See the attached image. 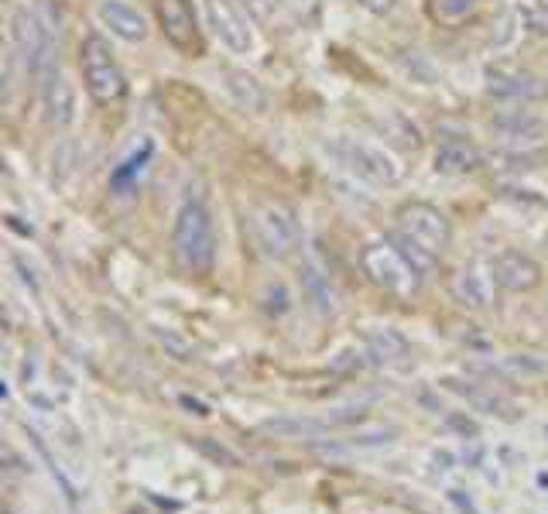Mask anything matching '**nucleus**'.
Masks as SVG:
<instances>
[{
    "mask_svg": "<svg viewBox=\"0 0 548 514\" xmlns=\"http://www.w3.org/2000/svg\"><path fill=\"white\" fill-rule=\"evenodd\" d=\"M172 247L179 257L182 271L203 278L213 271L216 264V230H213V216L203 203H185L179 216H175V230H172Z\"/></svg>",
    "mask_w": 548,
    "mask_h": 514,
    "instance_id": "obj_1",
    "label": "nucleus"
},
{
    "mask_svg": "<svg viewBox=\"0 0 548 514\" xmlns=\"http://www.w3.org/2000/svg\"><path fill=\"white\" fill-rule=\"evenodd\" d=\"M14 38H18L24 69L35 76H48L55 69V52H59V11L52 7V0H38L31 11H21Z\"/></svg>",
    "mask_w": 548,
    "mask_h": 514,
    "instance_id": "obj_2",
    "label": "nucleus"
},
{
    "mask_svg": "<svg viewBox=\"0 0 548 514\" xmlns=\"http://www.w3.org/2000/svg\"><path fill=\"white\" fill-rule=\"evenodd\" d=\"M360 268L370 285H377L381 292L394 295V299H415L422 292L425 275L408 261L391 240H374L360 251Z\"/></svg>",
    "mask_w": 548,
    "mask_h": 514,
    "instance_id": "obj_3",
    "label": "nucleus"
},
{
    "mask_svg": "<svg viewBox=\"0 0 548 514\" xmlns=\"http://www.w3.org/2000/svg\"><path fill=\"white\" fill-rule=\"evenodd\" d=\"M79 69H83L86 93H90L93 103H100V107H117L127 96V76L103 35H90L83 42V48H79Z\"/></svg>",
    "mask_w": 548,
    "mask_h": 514,
    "instance_id": "obj_4",
    "label": "nucleus"
},
{
    "mask_svg": "<svg viewBox=\"0 0 548 514\" xmlns=\"http://www.w3.org/2000/svg\"><path fill=\"white\" fill-rule=\"evenodd\" d=\"M254 234L257 244L264 247V254L271 257H292L302 247V223L298 213L281 199H268L257 206L254 213Z\"/></svg>",
    "mask_w": 548,
    "mask_h": 514,
    "instance_id": "obj_5",
    "label": "nucleus"
},
{
    "mask_svg": "<svg viewBox=\"0 0 548 514\" xmlns=\"http://www.w3.org/2000/svg\"><path fill=\"white\" fill-rule=\"evenodd\" d=\"M394 220H398L401 234L411 237L415 244H422L425 251H432V254H442L449 244H453V223H449V216L432 203L411 199V203L398 206Z\"/></svg>",
    "mask_w": 548,
    "mask_h": 514,
    "instance_id": "obj_6",
    "label": "nucleus"
},
{
    "mask_svg": "<svg viewBox=\"0 0 548 514\" xmlns=\"http://www.w3.org/2000/svg\"><path fill=\"white\" fill-rule=\"evenodd\" d=\"M340 158L353 175L374 182V186H398V182L405 179V165H401L384 144L340 141Z\"/></svg>",
    "mask_w": 548,
    "mask_h": 514,
    "instance_id": "obj_7",
    "label": "nucleus"
},
{
    "mask_svg": "<svg viewBox=\"0 0 548 514\" xmlns=\"http://www.w3.org/2000/svg\"><path fill=\"white\" fill-rule=\"evenodd\" d=\"M158 24L165 31V38L185 55L203 52V31H199L196 11H192V0H155Z\"/></svg>",
    "mask_w": 548,
    "mask_h": 514,
    "instance_id": "obj_8",
    "label": "nucleus"
},
{
    "mask_svg": "<svg viewBox=\"0 0 548 514\" xmlns=\"http://www.w3.org/2000/svg\"><path fill=\"white\" fill-rule=\"evenodd\" d=\"M206 21L230 52L244 55L254 48V28L237 0H206Z\"/></svg>",
    "mask_w": 548,
    "mask_h": 514,
    "instance_id": "obj_9",
    "label": "nucleus"
},
{
    "mask_svg": "<svg viewBox=\"0 0 548 514\" xmlns=\"http://www.w3.org/2000/svg\"><path fill=\"white\" fill-rule=\"evenodd\" d=\"M497 275H494V264H483V261H473L466 268H459L453 281H449V292L453 299L470 312H483L490 309L497 299Z\"/></svg>",
    "mask_w": 548,
    "mask_h": 514,
    "instance_id": "obj_10",
    "label": "nucleus"
},
{
    "mask_svg": "<svg viewBox=\"0 0 548 514\" xmlns=\"http://www.w3.org/2000/svg\"><path fill=\"white\" fill-rule=\"evenodd\" d=\"M487 93L494 96V100L531 103V100H545L548 83H545L542 76H535V72L494 66V69L487 72Z\"/></svg>",
    "mask_w": 548,
    "mask_h": 514,
    "instance_id": "obj_11",
    "label": "nucleus"
},
{
    "mask_svg": "<svg viewBox=\"0 0 548 514\" xmlns=\"http://www.w3.org/2000/svg\"><path fill=\"white\" fill-rule=\"evenodd\" d=\"M96 18H100V24L110 31V35L120 38V42H127V45H141L144 38L151 35L148 18H144L134 4H127V0H100Z\"/></svg>",
    "mask_w": 548,
    "mask_h": 514,
    "instance_id": "obj_12",
    "label": "nucleus"
},
{
    "mask_svg": "<svg viewBox=\"0 0 548 514\" xmlns=\"http://www.w3.org/2000/svg\"><path fill=\"white\" fill-rule=\"evenodd\" d=\"M490 264H494L497 285L507 288V292H535L545 278L542 264L525 251H504V254H497Z\"/></svg>",
    "mask_w": 548,
    "mask_h": 514,
    "instance_id": "obj_13",
    "label": "nucleus"
},
{
    "mask_svg": "<svg viewBox=\"0 0 548 514\" xmlns=\"http://www.w3.org/2000/svg\"><path fill=\"white\" fill-rule=\"evenodd\" d=\"M42 114L45 124L55 131H66L76 120V90L59 69H52L48 76H42Z\"/></svg>",
    "mask_w": 548,
    "mask_h": 514,
    "instance_id": "obj_14",
    "label": "nucleus"
},
{
    "mask_svg": "<svg viewBox=\"0 0 548 514\" xmlns=\"http://www.w3.org/2000/svg\"><path fill=\"white\" fill-rule=\"evenodd\" d=\"M432 168L439 175H453V179L456 175H473L483 168V151L470 141H442L435 148Z\"/></svg>",
    "mask_w": 548,
    "mask_h": 514,
    "instance_id": "obj_15",
    "label": "nucleus"
},
{
    "mask_svg": "<svg viewBox=\"0 0 548 514\" xmlns=\"http://www.w3.org/2000/svg\"><path fill=\"white\" fill-rule=\"evenodd\" d=\"M360 419V408L353 412V408H343V412L329 415V419H271L264 422V432H274V436H322V432H333V429H343V425L357 422Z\"/></svg>",
    "mask_w": 548,
    "mask_h": 514,
    "instance_id": "obj_16",
    "label": "nucleus"
},
{
    "mask_svg": "<svg viewBox=\"0 0 548 514\" xmlns=\"http://www.w3.org/2000/svg\"><path fill=\"white\" fill-rule=\"evenodd\" d=\"M446 384L453 395H459V398H466L470 401L477 412H487V415H501V419H518V412H514V405L507 398H501V395H494V391H487V388H480V384H463V381H442Z\"/></svg>",
    "mask_w": 548,
    "mask_h": 514,
    "instance_id": "obj_17",
    "label": "nucleus"
},
{
    "mask_svg": "<svg viewBox=\"0 0 548 514\" xmlns=\"http://www.w3.org/2000/svg\"><path fill=\"white\" fill-rule=\"evenodd\" d=\"M151 158H155V144L151 141H141L131 155L120 162L114 172H110V189L117 192V196H127L134 186H137V175L144 172V168L151 165Z\"/></svg>",
    "mask_w": 548,
    "mask_h": 514,
    "instance_id": "obj_18",
    "label": "nucleus"
},
{
    "mask_svg": "<svg viewBox=\"0 0 548 514\" xmlns=\"http://www.w3.org/2000/svg\"><path fill=\"white\" fill-rule=\"evenodd\" d=\"M367 343V357L374 364H398V360L408 357V340L398 333V329H367L364 336Z\"/></svg>",
    "mask_w": 548,
    "mask_h": 514,
    "instance_id": "obj_19",
    "label": "nucleus"
},
{
    "mask_svg": "<svg viewBox=\"0 0 548 514\" xmlns=\"http://www.w3.org/2000/svg\"><path fill=\"white\" fill-rule=\"evenodd\" d=\"M490 127H494L497 138L507 141V144H531V141L542 138V131H545L542 120L531 117V114H504V117H497Z\"/></svg>",
    "mask_w": 548,
    "mask_h": 514,
    "instance_id": "obj_20",
    "label": "nucleus"
},
{
    "mask_svg": "<svg viewBox=\"0 0 548 514\" xmlns=\"http://www.w3.org/2000/svg\"><path fill=\"white\" fill-rule=\"evenodd\" d=\"M227 90L233 100L244 110H251V114H264V110H268V93H264V86L257 83L254 76H247V72L227 69Z\"/></svg>",
    "mask_w": 548,
    "mask_h": 514,
    "instance_id": "obj_21",
    "label": "nucleus"
},
{
    "mask_svg": "<svg viewBox=\"0 0 548 514\" xmlns=\"http://www.w3.org/2000/svg\"><path fill=\"white\" fill-rule=\"evenodd\" d=\"M388 240H391V244H394V247H398V251H401V254H405V257H408V261H411V264H415V268H418V271H422V275H425V278H429V275H432V271H435V261H439V254L425 251V247H422V244H415V240H411V237H405V234H401V230H394V234H391Z\"/></svg>",
    "mask_w": 548,
    "mask_h": 514,
    "instance_id": "obj_22",
    "label": "nucleus"
},
{
    "mask_svg": "<svg viewBox=\"0 0 548 514\" xmlns=\"http://www.w3.org/2000/svg\"><path fill=\"white\" fill-rule=\"evenodd\" d=\"M429 11L439 24H459L477 11V0H432Z\"/></svg>",
    "mask_w": 548,
    "mask_h": 514,
    "instance_id": "obj_23",
    "label": "nucleus"
},
{
    "mask_svg": "<svg viewBox=\"0 0 548 514\" xmlns=\"http://www.w3.org/2000/svg\"><path fill=\"white\" fill-rule=\"evenodd\" d=\"M494 371L497 374H511V377H525V374H542L545 364L542 360H535V357H504Z\"/></svg>",
    "mask_w": 548,
    "mask_h": 514,
    "instance_id": "obj_24",
    "label": "nucleus"
},
{
    "mask_svg": "<svg viewBox=\"0 0 548 514\" xmlns=\"http://www.w3.org/2000/svg\"><path fill=\"white\" fill-rule=\"evenodd\" d=\"M305 285H309V295L316 299V305L322 312H333V292H329V285H322V278L316 275V271L305 275Z\"/></svg>",
    "mask_w": 548,
    "mask_h": 514,
    "instance_id": "obj_25",
    "label": "nucleus"
},
{
    "mask_svg": "<svg viewBox=\"0 0 548 514\" xmlns=\"http://www.w3.org/2000/svg\"><path fill=\"white\" fill-rule=\"evenodd\" d=\"M240 4L247 7V14H251L254 21H271L274 14L281 11V4H285V0H240Z\"/></svg>",
    "mask_w": 548,
    "mask_h": 514,
    "instance_id": "obj_26",
    "label": "nucleus"
},
{
    "mask_svg": "<svg viewBox=\"0 0 548 514\" xmlns=\"http://www.w3.org/2000/svg\"><path fill=\"white\" fill-rule=\"evenodd\" d=\"M528 28L538 31V35H548V0H535V4L528 7Z\"/></svg>",
    "mask_w": 548,
    "mask_h": 514,
    "instance_id": "obj_27",
    "label": "nucleus"
},
{
    "mask_svg": "<svg viewBox=\"0 0 548 514\" xmlns=\"http://www.w3.org/2000/svg\"><path fill=\"white\" fill-rule=\"evenodd\" d=\"M394 4H398V0H360V7H364V11H370V14H377V18L391 14Z\"/></svg>",
    "mask_w": 548,
    "mask_h": 514,
    "instance_id": "obj_28",
    "label": "nucleus"
},
{
    "mask_svg": "<svg viewBox=\"0 0 548 514\" xmlns=\"http://www.w3.org/2000/svg\"><path fill=\"white\" fill-rule=\"evenodd\" d=\"M179 401H182V408H189V412L199 415V419H206V415H209V408L203 405V401H196V398H189V395H182Z\"/></svg>",
    "mask_w": 548,
    "mask_h": 514,
    "instance_id": "obj_29",
    "label": "nucleus"
}]
</instances>
